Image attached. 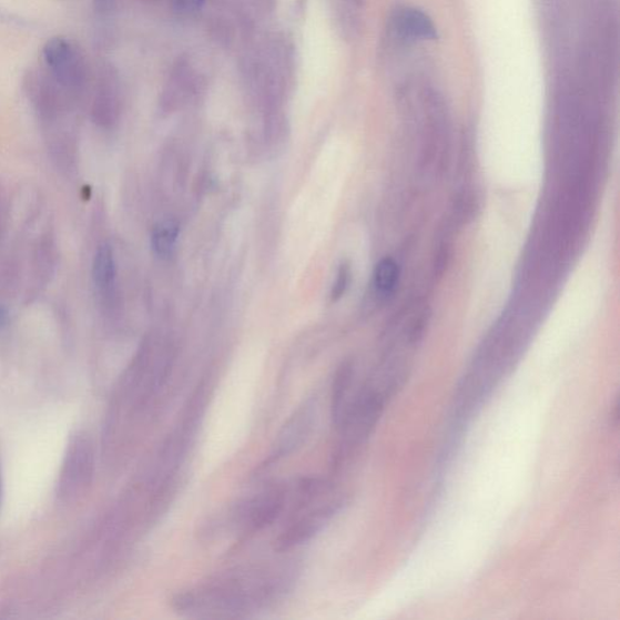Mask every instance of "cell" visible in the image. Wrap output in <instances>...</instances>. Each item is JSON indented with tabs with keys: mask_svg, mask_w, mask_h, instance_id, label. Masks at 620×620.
I'll return each mask as SVG.
<instances>
[{
	"mask_svg": "<svg viewBox=\"0 0 620 620\" xmlns=\"http://www.w3.org/2000/svg\"><path fill=\"white\" fill-rule=\"evenodd\" d=\"M179 232V224L173 220H166L156 224L151 237L152 247L156 256L165 258L173 255Z\"/></svg>",
	"mask_w": 620,
	"mask_h": 620,
	"instance_id": "obj_11",
	"label": "cell"
},
{
	"mask_svg": "<svg viewBox=\"0 0 620 620\" xmlns=\"http://www.w3.org/2000/svg\"><path fill=\"white\" fill-rule=\"evenodd\" d=\"M116 0H94L95 10L99 14H108L114 6Z\"/></svg>",
	"mask_w": 620,
	"mask_h": 620,
	"instance_id": "obj_16",
	"label": "cell"
},
{
	"mask_svg": "<svg viewBox=\"0 0 620 620\" xmlns=\"http://www.w3.org/2000/svg\"><path fill=\"white\" fill-rule=\"evenodd\" d=\"M8 323V313L6 309L0 308V328L6 326Z\"/></svg>",
	"mask_w": 620,
	"mask_h": 620,
	"instance_id": "obj_19",
	"label": "cell"
},
{
	"mask_svg": "<svg viewBox=\"0 0 620 620\" xmlns=\"http://www.w3.org/2000/svg\"><path fill=\"white\" fill-rule=\"evenodd\" d=\"M316 414H318V399L311 397L303 402L276 435L272 450L261 468L268 469L297 451L308 439L314 428Z\"/></svg>",
	"mask_w": 620,
	"mask_h": 620,
	"instance_id": "obj_3",
	"label": "cell"
},
{
	"mask_svg": "<svg viewBox=\"0 0 620 620\" xmlns=\"http://www.w3.org/2000/svg\"><path fill=\"white\" fill-rule=\"evenodd\" d=\"M116 267L113 248L105 243L99 246L92 263V281L105 308H111L115 295Z\"/></svg>",
	"mask_w": 620,
	"mask_h": 620,
	"instance_id": "obj_9",
	"label": "cell"
},
{
	"mask_svg": "<svg viewBox=\"0 0 620 620\" xmlns=\"http://www.w3.org/2000/svg\"><path fill=\"white\" fill-rule=\"evenodd\" d=\"M286 491L282 487L271 488L253 499H248L235 511V518L243 525L245 533H256L267 529L282 516L285 509Z\"/></svg>",
	"mask_w": 620,
	"mask_h": 620,
	"instance_id": "obj_6",
	"label": "cell"
},
{
	"mask_svg": "<svg viewBox=\"0 0 620 620\" xmlns=\"http://www.w3.org/2000/svg\"><path fill=\"white\" fill-rule=\"evenodd\" d=\"M392 26L395 33L405 41H434L438 37L430 18L416 8H400L395 11Z\"/></svg>",
	"mask_w": 620,
	"mask_h": 620,
	"instance_id": "obj_8",
	"label": "cell"
},
{
	"mask_svg": "<svg viewBox=\"0 0 620 620\" xmlns=\"http://www.w3.org/2000/svg\"><path fill=\"white\" fill-rule=\"evenodd\" d=\"M293 579V571L285 567L230 573L176 593L171 606L179 614L187 617L242 618L278 601Z\"/></svg>",
	"mask_w": 620,
	"mask_h": 620,
	"instance_id": "obj_1",
	"label": "cell"
},
{
	"mask_svg": "<svg viewBox=\"0 0 620 620\" xmlns=\"http://www.w3.org/2000/svg\"><path fill=\"white\" fill-rule=\"evenodd\" d=\"M342 506V500L334 499L329 502L316 507L303 514L287 529L276 538L275 550L288 551L309 542L316 535H319L326 525L333 520Z\"/></svg>",
	"mask_w": 620,
	"mask_h": 620,
	"instance_id": "obj_5",
	"label": "cell"
},
{
	"mask_svg": "<svg viewBox=\"0 0 620 620\" xmlns=\"http://www.w3.org/2000/svg\"><path fill=\"white\" fill-rule=\"evenodd\" d=\"M43 59L49 74L68 94H82L88 83V65L81 49L69 38H51L43 48Z\"/></svg>",
	"mask_w": 620,
	"mask_h": 620,
	"instance_id": "obj_2",
	"label": "cell"
},
{
	"mask_svg": "<svg viewBox=\"0 0 620 620\" xmlns=\"http://www.w3.org/2000/svg\"><path fill=\"white\" fill-rule=\"evenodd\" d=\"M205 0H177L179 6L186 11L200 10Z\"/></svg>",
	"mask_w": 620,
	"mask_h": 620,
	"instance_id": "obj_17",
	"label": "cell"
},
{
	"mask_svg": "<svg viewBox=\"0 0 620 620\" xmlns=\"http://www.w3.org/2000/svg\"><path fill=\"white\" fill-rule=\"evenodd\" d=\"M121 111V89L119 79L112 68H104L99 77L94 102H92V119L101 128L112 126Z\"/></svg>",
	"mask_w": 620,
	"mask_h": 620,
	"instance_id": "obj_7",
	"label": "cell"
},
{
	"mask_svg": "<svg viewBox=\"0 0 620 620\" xmlns=\"http://www.w3.org/2000/svg\"><path fill=\"white\" fill-rule=\"evenodd\" d=\"M350 282V268L348 265H342L338 270L337 278L333 287V299L337 301L346 294Z\"/></svg>",
	"mask_w": 620,
	"mask_h": 620,
	"instance_id": "obj_14",
	"label": "cell"
},
{
	"mask_svg": "<svg viewBox=\"0 0 620 620\" xmlns=\"http://www.w3.org/2000/svg\"><path fill=\"white\" fill-rule=\"evenodd\" d=\"M400 271L393 258H384L376 266L374 274V284L377 293L382 295H390L395 292L399 283Z\"/></svg>",
	"mask_w": 620,
	"mask_h": 620,
	"instance_id": "obj_13",
	"label": "cell"
},
{
	"mask_svg": "<svg viewBox=\"0 0 620 620\" xmlns=\"http://www.w3.org/2000/svg\"><path fill=\"white\" fill-rule=\"evenodd\" d=\"M353 379V365L343 364L336 374L332 393V416L337 429L346 418L356 395V393H352Z\"/></svg>",
	"mask_w": 620,
	"mask_h": 620,
	"instance_id": "obj_10",
	"label": "cell"
},
{
	"mask_svg": "<svg viewBox=\"0 0 620 620\" xmlns=\"http://www.w3.org/2000/svg\"><path fill=\"white\" fill-rule=\"evenodd\" d=\"M94 471V451L85 435L77 434L71 440L65 455L59 494L65 499H71L81 494L89 485Z\"/></svg>",
	"mask_w": 620,
	"mask_h": 620,
	"instance_id": "obj_4",
	"label": "cell"
},
{
	"mask_svg": "<svg viewBox=\"0 0 620 620\" xmlns=\"http://www.w3.org/2000/svg\"><path fill=\"white\" fill-rule=\"evenodd\" d=\"M4 201L2 191H0V235H2V231L4 228Z\"/></svg>",
	"mask_w": 620,
	"mask_h": 620,
	"instance_id": "obj_18",
	"label": "cell"
},
{
	"mask_svg": "<svg viewBox=\"0 0 620 620\" xmlns=\"http://www.w3.org/2000/svg\"><path fill=\"white\" fill-rule=\"evenodd\" d=\"M448 258H450V250L447 246H443L439 250L437 261H435V275H443L448 265Z\"/></svg>",
	"mask_w": 620,
	"mask_h": 620,
	"instance_id": "obj_15",
	"label": "cell"
},
{
	"mask_svg": "<svg viewBox=\"0 0 620 620\" xmlns=\"http://www.w3.org/2000/svg\"><path fill=\"white\" fill-rule=\"evenodd\" d=\"M365 0H337V16L341 30L353 37L360 30L362 11Z\"/></svg>",
	"mask_w": 620,
	"mask_h": 620,
	"instance_id": "obj_12",
	"label": "cell"
}]
</instances>
